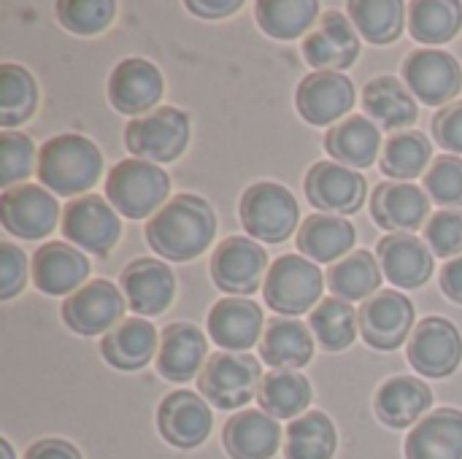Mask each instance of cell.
Instances as JSON below:
<instances>
[{
	"instance_id": "6da1fadb",
	"label": "cell",
	"mask_w": 462,
	"mask_h": 459,
	"mask_svg": "<svg viewBox=\"0 0 462 459\" xmlns=\"http://www.w3.org/2000/svg\"><path fill=\"white\" fill-rule=\"evenodd\" d=\"M217 233V214L200 195H176L146 225L152 252L165 260L187 262L203 254Z\"/></svg>"
},
{
	"instance_id": "7a4b0ae2",
	"label": "cell",
	"mask_w": 462,
	"mask_h": 459,
	"mask_svg": "<svg viewBox=\"0 0 462 459\" xmlns=\"http://www.w3.org/2000/svg\"><path fill=\"white\" fill-rule=\"evenodd\" d=\"M35 173L41 184L54 195L73 197L97 184L103 173V154L84 135H54L41 146Z\"/></svg>"
},
{
	"instance_id": "3957f363",
	"label": "cell",
	"mask_w": 462,
	"mask_h": 459,
	"mask_svg": "<svg viewBox=\"0 0 462 459\" xmlns=\"http://www.w3.org/2000/svg\"><path fill=\"white\" fill-rule=\"evenodd\" d=\"M171 192V176L146 160H122L111 168L106 181L108 203L127 219H146L157 214Z\"/></svg>"
},
{
	"instance_id": "277c9868",
	"label": "cell",
	"mask_w": 462,
	"mask_h": 459,
	"mask_svg": "<svg viewBox=\"0 0 462 459\" xmlns=\"http://www.w3.org/2000/svg\"><path fill=\"white\" fill-rule=\"evenodd\" d=\"M244 230L265 243H284L298 230V200L295 195L276 181L252 184L238 206Z\"/></svg>"
},
{
	"instance_id": "5b68a950",
	"label": "cell",
	"mask_w": 462,
	"mask_h": 459,
	"mask_svg": "<svg viewBox=\"0 0 462 459\" xmlns=\"http://www.w3.org/2000/svg\"><path fill=\"white\" fill-rule=\"evenodd\" d=\"M260 360L238 352H217L198 379L200 395L222 411L246 406L260 392Z\"/></svg>"
},
{
	"instance_id": "8992f818",
	"label": "cell",
	"mask_w": 462,
	"mask_h": 459,
	"mask_svg": "<svg viewBox=\"0 0 462 459\" xmlns=\"http://www.w3.org/2000/svg\"><path fill=\"white\" fill-rule=\"evenodd\" d=\"M189 143V116L181 108L160 106L125 127V146L146 162H173Z\"/></svg>"
},
{
	"instance_id": "52a82bcc",
	"label": "cell",
	"mask_w": 462,
	"mask_h": 459,
	"mask_svg": "<svg viewBox=\"0 0 462 459\" xmlns=\"http://www.w3.org/2000/svg\"><path fill=\"white\" fill-rule=\"evenodd\" d=\"M322 287H325L322 271L311 260L300 254H284L271 265L263 295L276 314L298 317L306 314L319 300Z\"/></svg>"
},
{
	"instance_id": "ba28073f",
	"label": "cell",
	"mask_w": 462,
	"mask_h": 459,
	"mask_svg": "<svg viewBox=\"0 0 462 459\" xmlns=\"http://www.w3.org/2000/svg\"><path fill=\"white\" fill-rule=\"evenodd\" d=\"M119 233V216L100 195H81L62 211V235L81 252L106 254L116 246Z\"/></svg>"
},
{
	"instance_id": "9c48e42d",
	"label": "cell",
	"mask_w": 462,
	"mask_h": 459,
	"mask_svg": "<svg viewBox=\"0 0 462 459\" xmlns=\"http://www.w3.org/2000/svg\"><path fill=\"white\" fill-rule=\"evenodd\" d=\"M365 176L338 162H314L306 173V197L322 214H357L365 203Z\"/></svg>"
},
{
	"instance_id": "30bf717a",
	"label": "cell",
	"mask_w": 462,
	"mask_h": 459,
	"mask_svg": "<svg viewBox=\"0 0 462 459\" xmlns=\"http://www.w3.org/2000/svg\"><path fill=\"white\" fill-rule=\"evenodd\" d=\"M268 276V252L252 238H225L211 254V279L227 295H252Z\"/></svg>"
},
{
	"instance_id": "8fae6325",
	"label": "cell",
	"mask_w": 462,
	"mask_h": 459,
	"mask_svg": "<svg viewBox=\"0 0 462 459\" xmlns=\"http://www.w3.org/2000/svg\"><path fill=\"white\" fill-rule=\"evenodd\" d=\"M462 338L460 330L441 319L430 317L417 325L409 338V363L425 379H447L460 368Z\"/></svg>"
},
{
	"instance_id": "7c38bea8",
	"label": "cell",
	"mask_w": 462,
	"mask_h": 459,
	"mask_svg": "<svg viewBox=\"0 0 462 459\" xmlns=\"http://www.w3.org/2000/svg\"><path fill=\"white\" fill-rule=\"evenodd\" d=\"M57 216L60 206L46 187L19 184L5 189L0 197V222L22 241H38L49 235L57 225Z\"/></svg>"
},
{
	"instance_id": "4fadbf2b",
	"label": "cell",
	"mask_w": 462,
	"mask_h": 459,
	"mask_svg": "<svg viewBox=\"0 0 462 459\" xmlns=\"http://www.w3.org/2000/svg\"><path fill=\"white\" fill-rule=\"evenodd\" d=\"M60 314H62V322L76 335L89 338V335L111 333V327L125 314V298L111 281L92 279L81 289H76L70 298H65Z\"/></svg>"
},
{
	"instance_id": "5bb4252c",
	"label": "cell",
	"mask_w": 462,
	"mask_h": 459,
	"mask_svg": "<svg viewBox=\"0 0 462 459\" xmlns=\"http://www.w3.org/2000/svg\"><path fill=\"white\" fill-rule=\"evenodd\" d=\"M411 95L428 106H444L462 89L460 62L439 49H417L401 68Z\"/></svg>"
},
{
	"instance_id": "9a60e30c",
	"label": "cell",
	"mask_w": 462,
	"mask_h": 459,
	"mask_svg": "<svg viewBox=\"0 0 462 459\" xmlns=\"http://www.w3.org/2000/svg\"><path fill=\"white\" fill-rule=\"evenodd\" d=\"M363 341L379 352H395L411 333L414 306L406 295L395 289L376 292L357 311Z\"/></svg>"
},
{
	"instance_id": "2e32d148",
	"label": "cell",
	"mask_w": 462,
	"mask_h": 459,
	"mask_svg": "<svg viewBox=\"0 0 462 459\" xmlns=\"http://www.w3.org/2000/svg\"><path fill=\"white\" fill-rule=\"evenodd\" d=\"M303 57L317 70L341 73L360 57V38L349 16L341 11H328L319 16L314 30L303 41Z\"/></svg>"
},
{
	"instance_id": "e0dca14e",
	"label": "cell",
	"mask_w": 462,
	"mask_h": 459,
	"mask_svg": "<svg viewBox=\"0 0 462 459\" xmlns=\"http://www.w3.org/2000/svg\"><path fill=\"white\" fill-rule=\"evenodd\" d=\"M295 106L309 124L325 127L349 114V108L355 106V84L344 73L314 70L298 84Z\"/></svg>"
},
{
	"instance_id": "ac0fdd59",
	"label": "cell",
	"mask_w": 462,
	"mask_h": 459,
	"mask_svg": "<svg viewBox=\"0 0 462 459\" xmlns=\"http://www.w3.org/2000/svg\"><path fill=\"white\" fill-rule=\"evenodd\" d=\"M214 417L206 400L189 390H176L157 409V430L176 449H195L211 433Z\"/></svg>"
},
{
	"instance_id": "d6986e66",
	"label": "cell",
	"mask_w": 462,
	"mask_h": 459,
	"mask_svg": "<svg viewBox=\"0 0 462 459\" xmlns=\"http://www.w3.org/2000/svg\"><path fill=\"white\" fill-rule=\"evenodd\" d=\"M162 97V73L154 62L143 57L122 60L108 78V100L119 114L135 116L157 106Z\"/></svg>"
},
{
	"instance_id": "ffe728a7",
	"label": "cell",
	"mask_w": 462,
	"mask_h": 459,
	"mask_svg": "<svg viewBox=\"0 0 462 459\" xmlns=\"http://www.w3.org/2000/svg\"><path fill=\"white\" fill-rule=\"evenodd\" d=\"M119 287H122V295L135 314L157 317L173 303L176 276L165 262L143 257V260H133L122 271Z\"/></svg>"
},
{
	"instance_id": "44dd1931",
	"label": "cell",
	"mask_w": 462,
	"mask_h": 459,
	"mask_svg": "<svg viewBox=\"0 0 462 459\" xmlns=\"http://www.w3.org/2000/svg\"><path fill=\"white\" fill-rule=\"evenodd\" d=\"M430 200L428 195L406 181H384L371 195V216L382 230L395 233H411L420 230L428 219Z\"/></svg>"
},
{
	"instance_id": "7402d4cb",
	"label": "cell",
	"mask_w": 462,
	"mask_h": 459,
	"mask_svg": "<svg viewBox=\"0 0 462 459\" xmlns=\"http://www.w3.org/2000/svg\"><path fill=\"white\" fill-rule=\"evenodd\" d=\"M89 276V260L65 241H49L32 254V281L43 295H73Z\"/></svg>"
},
{
	"instance_id": "603a6c76",
	"label": "cell",
	"mask_w": 462,
	"mask_h": 459,
	"mask_svg": "<svg viewBox=\"0 0 462 459\" xmlns=\"http://www.w3.org/2000/svg\"><path fill=\"white\" fill-rule=\"evenodd\" d=\"M376 260L382 273L401 289H417L433 276V252H428L425 241L411 233L382 238L376 246Z\"/></svg>"
},
{
	"instance_id": "cb8c5ba5",
	"label": "cell",
	"mask_w": 462,
	"mask_h": 459,
	"mask_svg": "<svg viewBox=\"0 0 462 459\" xmlns=\"http://www.w3.org/2000/svg\"><path fill=\"white\" fill-rule=\"evenodd\" d=\"M263 308L249 298H222L208 311V335L227 352H246L257 344Z\"/></svg>"
},
{
	"instance_id": "d4e9b609",
	"label": "cell",
	"mask_w": 462,
	"mask_h": 459,
	"mask_svg": "<svg viewBox=\"0 0 462 459\" xmlns=\"http://www.w3.org/2000/svg\"><path fill=\"white\" fill-rule=\"evenodd\" d=\"M208 344L206 335L189 322H173L160 333L157 373L168 381H189L203 368Z\"/></svg>"
},
{
	"instance_id": "484cf974",
	"label": "cell",
	"mask_w": 462,
	"mask_h": 459,
	"mask_svg": "<svg viewBox=\"0 0 462 459\" xmlns=\"http://www.w3.org/2000/svg\"><path fill=\"white\" fill-rule=\"evenodd\" d=\"M430 406H433L430 387L411 376H395L384 381L374 400L379 422L393 430H403L422 422Z\"/></svg>"
},
{
	"instance_id": "4316f807",
	"label": "cell",
	"mask_w": 462,
	"mask_h": 459,
	"mask_svg": "<svg viewBox=\"0 0 462 459\" xmlns=\"http://www.w3.org/2000/svg\"><path fill=\"white\" fill-rule=\"evenodd\" d=\"M222 444L233 459H271L282 446V427L265 411H238L227 419Z\"/></svg>"
},
{
	"instance_id": "83f0119b",
	"label": "cell",
	"mask_w": 462,
	"mask_h": 459,
	"mask_svg": "<svg viewBox=\"0 0 462 459\" xmlns=\"http://www.w3.org/2000/svg\"><path fill=\"white\" fill-rule=\"evenodd\" d=\"M406 459H462V411L439 409L406 438Z\"/></svg>"
},
{
	"instance_id": "f1b7e54d",
	"label": "cell",
	"mask_w": 462,
	"mask_h": 459,
	"mask_svg": "<svg viewBox=\"0 0 462 459\" xmlns=\"http://www.w3.org/2000/svg\"><path fill=\"white\" fill-rule=\"evenodd\" d=\"M100 352L108 365L116 371H141L160 352V335L152 322L141 317L122 319L106 338L100 341Z\"/></svg>"
},
{
	"instance_id": "f546056e",
	"label": "cell",
	"mask_w": 462,
	"mask_h": 459,
	"mask_svg": "<svg viewBox=\"0 0 462 459\" xmlns=\"http://www.w3.org/2000/svg\"><path fill=\"white\" fill-rule=\"evenodd\" d=\"M260 357L273 371H298L306 368L314 357V338L311 327L298 319L276 317L265 325L260 341Z\"/></svg>"
},
{
	"instance_id": "4dcf8cb0",
	"label": "cell",
	"mask_w": 462,
	"mask_h": 459,
	"mask_svg": "<svg viewBox=\"0 0 462 459\" xmlns=\"http://www.w3.org/2000/svg\"><path fill=\"white\" fill-rule=\"evenodd\" d=\"M382 146V133L368 116H346L333 124L325 135V149L333 162L346 168H368L376 162Z\"/></svg>"
},
{
	"instance_id": "1f68e13d",
	"label": "cell",
	"mask_w": 462,
	"mask_h": 459,
	"mask_svg": "<svg viewBox=\"0 0 462 459\" xmlns=\"http://www.w3.org/2000/svg\"><path fill=\"white\" fill-rule=\"evenodd\" d=\"M363 108L368 119L379 122L384 130H401L417 119V97L401 78L393 76H376L365 84Z\"/></svg>"
},
{
	"instance_id": "d6a6232c",
	"label": "cell",
	"mask_w": 462,
	"mask_h": 459,
	"mask_svg": "<svg viewBox=\"0 0 462 459\" xmlns=\"http://www.w3.org/2000/svg\"><path fill=\"white\" fill-rule=\"evenodd\" d=\"M355 241V225L336 214H314L303 219V227L298 230V249L314 262H333L346 252L352 254Z\"/></svg>"
},
{
	"instance_id": "836d02e7",
	"label": "cell",
	"mask_w": 462,
	"mask_h": 459,
	"mask_svg": "<svg viewBox=\"0 0 462 459\" xmlns=\"http://www.w3.org/2000/svg\"><path fill=\"white\" fill-rule=\"evenodd\" d=\"M257 400L273 419H298L311 403V384L295 371H271L263 376Z\"/></svg>"
},
{
	"instance_id": "e575fe53",
	"label": "cell",
	"mask_w": 462,
	"mask_h": 459,
	"mask_svg": "<svg viewBox=\"0 0 462 459\" xmlns=\"http://www.w3.org/2000/svg\"><path fill=\"white\" fill-rule=\"evenodd\" d=\"M382 276V265L371 252H352L328 271V287L336 298L346 303L368 300L379 289Z\"/></svg>"
},
{
	"instance_id": "d590c367",
	"label": "cell",
	"mask_w": 462,
	"mask_h": 459,
	"mask_svg": "<svg viewBox=\"0 0 462 459\" xmlns=\"http://www.w3.org/2000/svg\"><path fill=\"white\" fill-rule=\"evenodd\" d=\"M430 157H433V143L428 141L425 133L420 130H403L390 135V141L382 149V173L390 179H417L420 173H428L425 168H430Z\"/></svg>"
},
{
	"instance_id": "8d00e7d4",
	"label": "cell",
	"mask_w": 462,
	"mask_h": 459,
	"mask_svg": "<svg viewBox=\"0 0 462 459\" xmlns=\"http://www.w3.org/2000/svg\"><path fill=\"white\" fill-rule=\"evenodd\" d=\"M336 427L328 414L309 411L287 427L284 459H333Z\"/></svg>"
},
{
	"instance_id": "74e56055",
	"label": "cell",
	"mask_w": 462,
	"mask_h": 459,
	"mask_svg": "<svg viewBox=\"0 0 462 459\" xmlns=\"http://www.w3.org/2000/svg\"><path fill=\"white\" fill-rule=\"evenodd\" d=\"M254 16L271 38L292 41L319 22L322 14L314 0H263L254 5Z\"/></svg>"
},
{
	"instance_id": "f35d334b",
	"label": "cell",
	"mask_w": 462,
	"mask_h": 459,
	"mask_svg": "<svg viewBox=\"0 0 462 459\" xmlns=\"http://www.w3.org/2000/svg\"><path fill=\"white\" fill-rule=\"evenodd\" d=\"M349 19L368 43H393L403 32L406 5L401 0H352Z\"/></svg>"
},
{
	"instance_id": "ab89813d",
	"label": "cell",
	"mask_w": 462,
	"mask_h": 459,
	"mask_svg": "<svg viewBox=\"0 0 462 459\" xmlns=\"http://www.w3.org/2000/svg\"><path fill=\"white\" fill-rule=\"evenodd\" d=\"M357 311L341 298H325L309 317V327L325 352H344L357 335Z\"/></svg>"
},
{
	"instance_id": "60d3db41",
	"label": "cell",
	"mask_w": 462,
	"mask_h": 459,
	"mask_svg": "<svg viewBox=\"0 0 462 459\" xmlns=\"http://www.w3.org/2000/svg\"><path fill=\"white\" fill-rule=\"evenodd\" d=\"M409 27L420 43H447L462 27V5L455 0H417L409 8Z\"/></svg>"
},
{
	"instance_id": "b9f144b4",
	"label": "cell",
	"mask_w": 462,
	"mask_h": 459,
	"mask_svg": "<svg viewBox=\"0 0 462 459\" xmlns=\"http://www.w3.org/2000/svg\"><path fill=\"white\" fill-rule=\"evenodd\" d=\"M38 106V87L27 68L3 62L0 65V124L8 130L32 116Z\"/></svg>"
},
{
	"instance_id": "7bdbcfd3",
	"label": "cell",
	"mask_w": 462,
	"mask_h": 459,
	"mask_svg": "<svg viewBox=\"0 0 462 459\" xmlns=\"http://www.w3.org/2000/svg\"><path fill=\"white\" fill-rule=\"evenodd\" d=\"M116 16V3L111 0H62L57 3V19L65 30L76 35H95L106 30Z\"/></svg>"
},
{
	"instance_id": "ee69618b",
	"label": "cell",
	"mask_w": 462,
	"mask_h": 459,
	"mask_svg": "<svg viewBox=\"0 0 462 459\" xmlns=\"http://www.w3.org/2000/svg\"><path fill=\"white\" fill-rule=\"evenodd\" d=\"M425 192L433 203L444 208H462V160L455 154H441L433 160L422 179Z\"/></svg>"
},
{
	"instance_id": "f6af8a7d",
	"label": "cell",
	"mask_w": 462,
	"mask_h": 459,
	"mask_svg": "<svg viewBox=\"0 0 462 459\" xmlns=\"http://www.w3.org/2000/svg\"><path fill=\"white\" fill-rule=\"evenodd\" d=\"M35 146L27 135L3 130L0 133V184L11 189V184L24 181L32 173Z\"/></svg>"
},
{
	"instance_id": "bcb514c9",
	"label": "cell",
	"mask_w": 462,
	"mask_h": 459,
	"mask_svg": "<svg viewBox=\"0 0 462 459\" xmlns=\"http://www.w3.org/2000/svg\"><path fill=\"white\" fill-rule=\"evenodd\" d=\"M425 243L436 257H452L462 252V208H441L425 225Z\"/></svg>"
},
{
	"instance_id": "7dc6e473",
	"label": "cell",
	"mask_w": 462,
	"mask_h": 459,
	"mask_svg": "<svg viewBox=\"0 0 462 459\" xmlns=\"http://www.w3.org/2000/svg\"><path fill=\"white\" fill-rule=\"evenodd\" d=\"M27 281V260L24 252L16 249L14 243L3 241L0 243V298L11 300L14 295L22 292Z\"/></svg>"
},
{
	"instance_id": "c3c4849f",
	"label": "cell",
	"mask_w": 462,
	"mask_h": 459,
	"mask_svg": "<svg viewBox=\"0 0 462 459\" xmlns=\"http://www.w3.org/2000/svg\"><path fill=\"white\" fill-rule=\"evenodd\" d=\"M433 138L439 146H444L455 154H462V100L444 106L433 116Z\"/></svg>"
},
{
	"instance_id": "681fc988",
	"label": "cell",
	"mask_w": 462,
	"mask_h": 459,
	"mask_svg": "<svg viewBox=\"0 0 462 459\" xmlns=\"http://www.w3.org/2000/svg\"><path fill=\"white\" fill-rule=\"evenodd\" d=\"M24 459H81V452L62 438H43L27 449Z\"/></svg>"
},
{
	"instance_id": "f907efd6",
	"label": "cell",
	"mask_w": 462,
	"mask_h": 459,
	"mask_svg": "<svg viewBox=\"0 0 462 459\" xmlns=\"http://www.w3.org/2000/svg\"><path fill=\"white\" fill-rule=\"evenodd\" d=\"M441 292L462 306V254L441 268Z\"/></svg>"
},
{
	"instance_id": "816d5d0a",
	"label": "cell",
	"mask_w": 462,
	"mask_h": 459,
	"mask_svg": "<svg viewBox=\"0 0 462 459\" xmlns=\"http://www.w3.org/2000/svg\"><path fill=\"white\" fill-rule=\"evenodd\" d=\"M187 8L203 19H222V16H230L233 11L241 8V0H227V3H211V0H189Z\"/></svg>"
},
{
	"instance_id": "f5cc1de1",
	"label": "cell",
	"mask_w": 462,
	"mask_h": 459,
	"mask_svg": "<svg viewBox=\"0 0 462 459\" xmlns=\"http://www.w3.org/2000/svg\"><path fill=\"white\" fill-rule=\"evenodd\" d=\"M0 454H3V459H14V449H11V444L5 438L0 441Z\"/></svg>"
}]
</instances>
